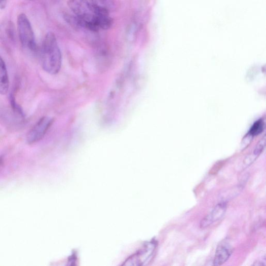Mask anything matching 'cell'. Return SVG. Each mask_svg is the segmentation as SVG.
Wrapping results in <instances>:
<instances>
[{"instance_id": "1", "label": "cell", "mask_w": 266, "mask_h": 266, "mask_svg": "<svg viewBox=\"0 0 266 266\" xmlns=\"http://www.w3.org/2000/svg\"><path fill=\"white\" fill-rule=\"evenodd\" d=\"M62 56L55 35L51 32L46 35L42 51L44 69L48 73L56 74L61 68Z\"/></svg>"}, {"instance_id": "2", "label": "cell", "mask_w": 266, "mask_h": 266, "mask_svg": "<svg viewBox=\"0 0 266 266\" xmlns=\"http://www.w3.org/2000/svg\"><path fill=\"white\" fill-rule=\"evenodd\" d=\"M17 29L20 43L23 47L32 52L37 51L34 32L27 16L20 14L17 18Z\"/></svg>"}, {"instance_id": "3", "label": "cell", "mask_w": 266, "mask_h": 266, "mask_svg": "<svg viewBox=\"0 0 266 266\" xmlns=\"http://www.w3.org/2000/svg\"><path fill=\"white\" fill-rule=\"evenodd\" d=\"M155 240L147 242L136 253L125 262L124 265H142L146 264L153 258L157 248Z\"/></svg>"}, {"instance_id": "4", "label": "cell", "mask_w": 266, "mask_h": 266, "mask_svg": "<svg viewBox=\"0 0 266 266\" xmlns=\"http://www.w3.org/2000/svg\"><path fill=\"white\" fill-rule=\"evenodd\" d=\"M54 119L50 117L41 118L27 135L28 144H32L42 140L53 124Z\"/></svg>"}, {"instance_id": "5", "label": "cell", "mask_w": 266, "mask_h": 266, "mask_svg": "<svg viewBox=\"0 0 266 266\" xmlns=\"http://www.w3.org/2000/svg\"><path fill=\"white\" fill-rule=\"evenodd\" d=\"M227 206V202L225 201L217 204L212 211L202 219L200 222L201 229H206L215 222L220 219L226 213Z\"/></svg>"}, {"instance_id": "6", "label": "cell", "mask_w": 266, "mask_h": 266, "mask_svg": "<svg viewBox=\"0 0 266 266\" xmlns=\"http://www.w3.org/2000/svg\"><path fill=\"white\" fill-rule=\"evenodd\" d=\"M0 39L7 44L15 43L16 31L14 24L11 20H6L0 23Z\"/></svg>"}, {"instance_id": "7", "label": "cell", "mask_w": 266, "mask_h": 266, "mask_svg": "<svg viewBox=\"0 0 266 266\" xmlns=\"http://www.w3.org/2000/svg\"><path fill=\"white\" fill-rule=\"evenodd\" d=\"M67 5L71 12L79 18L94 14L92 7L85 0H69Z\"/></svg>"}, {"instance_id": "8", "label": "cell", "mask_w": 266, "mask_h": 266, "mask_svg": "<svg viewBox=\"0 0 266 266\" xmlns=\"http://www.w3.org/2000/svg\"><path fill=\"white\" fill-rule=\"evenodd\" d=\"M233 250L231 245L226 241H223L217 248L214 259V265H221L226 262L230 258Z\"/></svg>"}, {"instance_id": "9", "label": "cell", "mask_w": 266, "mask_h": 266, "mask_svg": "<svg viewBox=\"0 0 266 266\" xmlns=\"http://www.w3.org/2000/svg\"><path fill=\"white\" fill-rule=\"evenodd\" d=\"M1 118L6 125L9 126L15 127L23 124L24 117H22L15 112L12 109L8 110L4 109L0 113Z\"/></svg>"}, {"instance_id": "10", "label": "cell", "mask_w": 266, "mask_h": 266, "mask_svg": "<svg viewBox=\"0 0 266 266\" xmlns=\"http://www.w3.org/2000/svg\"><path fill=\"white\" fill-rule=\"evenodd\" d=\"M9 88V78L6 63L0 56V94H6Z\"/></svg>"}, {"instance_id": "11", "label": "cell", "mask_w": 266, "mask_h": 266, "mask_svg": "<svg viewBox=\"0 0 266 266\" xmlns=\"http://www.w3.org/2000/svg\"><path fill=\"white\" fill-rule=\"evenodd\" d=\"M265 146V137H264L256 146L253 153L252 155L249 156L246 159H245V165L249 166L251 165L258 156L262 153Z\"/></svg>"}, {"instance_id": "12", "label": "cell", "mask_w": 266, "mask_h": 266, "mask_svg": "<svg viewBox=\"0 0 266 266\" xmlns=\"http://www.w3.org/2000/svg\"><path fill=\"white\" fill-rule=\"evenodd\" d=\"M96 16V15H95ZM97 24L100 29L108 30L113 24V19L109 15L96 16Z\"/></svg>"}, {"instance_id": "13", "label": "cell", "mask_w": 266, "mask_h": 266, "mask_svg": "<svg viewBox=\"0 0 266 266\" xmlns=\"http://www.w3.org/2000/svg\"><path fill=\"white\" fill-rule=\"evenodd\" d=\"M64 18L66 22L72 28L75 29L82 28L79 18L73 13H65Z\"/></svg>"}, {"instance_id": "14", "label": "cell", "mask_w": 266, "mask_h": 266, "mask_svg": "<svg viewBox=\"0 0 266 266\" xmlns=\"http://www.w3.org/2000/svg\"><path fill=\"white\" fill-rule=\"evenodd\" d=\"M264 128V122L262 119H260L254 123L249 131V134L253 136H258L263 132Z\"/></svg>"}, {"instance_id": "15", "label": "cell", "mask_w": 266, "mask_h": 266, "mask_svg": "<svg viewBox=\"0 0 266 266\" xmlns=\"http://www.w3.org/2000/svg\"><path fill=\"white\" fill-rule=\"evenodd\" d=\"M10 101L11 109L18 115L25 118V114L22 107H20L16 102L14 92H12L10 94Z\"/></svg>"}, {"instance_id": "16", "label": "cell", "mask_w": 266, "mask_h": 266, "mask_svg": "<svg viewBox=\"0 0 266 266\" xmlns=\"http://www.w3.org/2000/svg\"><path fill=\"white\" fill-rule=\"evenodd\" d=\"M92 7H103L108 9V0H85Z\"/></svg>"}, {"instance_id": "17", "label": "cell", "mask_w": 266, "mask_h": 266, "mask_svg": "<svg viewBox=\"0 0 266 266\" xmlns=\"http://www.w3.org/2000/svg\"><path fill=\"white\" fill-rule=\"evenodd\" d=\"M7 4V0H0V9L6 8Z\"/></svg>"}, {"instance_id": "18", "label": "cell", "mask_w": 266, "mask_h": 266, "mask_svg": "<svg viewBox=\"0 0 266 266\" xmlns=\"http://www.w3.org/2000/svg\"><path fill=\"white\" fill-rule=\"evenodd\" d=\"M253 265H258V266H261V265H264L262 262H261V261H257V262H255V263L253 264Z\"/></svg>"}, {"instance_id": "19", "label": "cell", "mask_w": 266, "mask_h": 266, "mask_svg": "<svg viewBox=\"0 0 266 266\" xmlns=\"http://www.w3.org/2000/svg\"><path fill=\"white\" fill-rule=\"evenodd\" d=\"M3 163H4L3 158L2 157H0V168H1L2 166H3Z\"/></svg>"}, {"instance_id": "20", "label": "cell", "mask_w": 266, "mask_h": 266, "mask_svg": "<svg viewBox=\"0 0 266 266\" xmlns=\"http://www.w3.org/2000/svg\"><path fill=\"white\" fill-rule=\"evenodd\" d=\"M30 1H35V0H30Z\"/></svg>"}]
</instances>
